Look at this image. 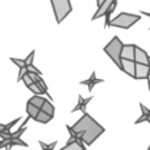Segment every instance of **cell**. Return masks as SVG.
Wrapping results in <instances>:
<instances>
[{
  "label": "cell",
  "mask_w": 150,
  "mask_h": 150,
  "mask_svg": "<svg viewBox=\"0 0 150 150\" xmlns=\"http://www.w3.org/2000/svg\"><path fill=\"white\" fill-rule=\"evenodd\" d=\"M71 129L75 136L83 142V145L87 146L92 145L93 141H96L104 133V128L87 112L83 113V116L71 127Z\"/></svg>",
  "instance_id": "obj_1"
},
{
  "label": "cell",
  "mask_w": 150,
  "mask_h": 150,
  "mask_svg": "<svg viewBox=\"0 0 150 150\" xmlns=\"http://www.w3.org/2000/svg\"><path fill=\"white\" fill-rule=\"evenodd\" d=\"M141 17L138 15H132V13H120L119 16L113 18V20L108 21L109 26H116V28H122V29H129L133 26L137 21H140Z\"/></svg>",
  "instance_id": "obj_2"
},
{
  "label": "cell",
  "mask_w": 150,
  "mask_h": 150,
  "mask_svg": "<svg viewBox=\"0 0 150 150\" xmlns=\"http://www.w3.org/2000/svg\"><path fill=\"white\" fill-rule=\"evenodd\" d=\"M53 7V12H54L55 20L57 23H62L66 17L71 13V3L70 0H50Z\"/></svg>",
  "instance_id": "obj_3"
},
{
  "label": "cell",
  "mask_w": 150,
  "mask_h": 150,
  "mask_svg": "<svg viewBox=\"0 0 150 150\" xmlns=\"http://www.w3.org/2000/svg\"><path fill=\"white\" fill-rule=\"evenodd\" d=\"M122 45L124 44H122V41L119 38V37H113L112 41L104 47V52L107 53V55H108V57L115 62V65L119 66V67H120V61H121L120 53H121Z\"/></svg>",
  "instance_id": "obj_4"
},
{
  "label": "cell",
  "mask_w": 150,
  "mask_h": 150,
  "mask_svg": "<svg viewBox=\"0 0 150 150\" xmlns=\"http://www.w3.org/2000/svg\"><path fill=\"white\" fill-rule=\"evenodd\" d=\"M116 1H117V0H104L103 4H101L100 7L98 8L96 13L93 15L92 20H96V18L103 17V16H107V18H108L109 15H111V13L115 11V7H116Z\"/></svg>",
  "instance_id": "obj_5"
},
{
  "label": "cell",
  "mask_w": 150,
  "mask_h": 150,
  "mask_svg": "<svg viewBox=\"0 0 150 150\" xmlns=\"http://www.w3.org/2000/svg\"><path fill=\"white\" fill-rule=\"evenodd\" d=\"M133 61H134L136 63H140V65H148V66L150 65L149 55L146 54L145 50L138 46L134 47V58H133Z\"/></svg>",
  "instance_id": "obj_6"
},
{
  "label": "cell",
  "mask_w": 150,
  "mask_h": 150,
  "mask_svg": "<svg viewBox=\"0 0 150 150\" xmlns=\"http://www.w3.org/2000/svg\"><path fill=\"white\" fill-rule=\"evenodd\" d=\"M150 73V66L136 63L134 66V78L136 79H148Z\"/></svg>",
  "instance_id": "obj_7"
},
{
  "label": "cell",
  "mask_w": 150,
  "mask_h": 150,
  "mask_svg": "<svg viewBox=\"0 0 150 150\" xmlns=\"http://www.w3.org/2000/svg\"><path fill=\"white\" fill-rule=\"evenodd\" d=\"M134 66H136L134 61H128V59L120 61V69L132 78H134Z\"/></svg>",
  "instance_id": "obj_8"
},
{
  "label": "cell",
  "mask_w": 150,
  "mask_h": 150,
  "mask_svg": "<svg viewBox=\"0 0 150 150\" xmlns=\"http://www.w3.org/2000/svg\"><path fill=\"white\" fill-rule=\"evenodd\" d=\"M134 47H136V45H122L120 58L121 59L133 61V58H134Z\"/></svg>",
  "instance_id": "obj_9"
},
{
  "label": "cell",
  "mask_w": 150,
  "mask_h": 150,
  "mask_svg": "<svg viewBox=\"0 0 150 150\" xmlns=\"http://www.w3.org/2000/svg\"><path fill=\"white\" fill-rule=\"evenodd\" d=\"M92 100V98H87L84 99L83 96L79 95V98H78V104L74 107V109H71V112H76V111H82L83 113H86V107H87V104L90 103V101Z\"/></svg>",
  "instance_id": "obj_10"
},
{
  "label": "cell",
  "mask_w": 150,
  "mask_h": 150,
  "mask_svg": "<svg viewBox=\"0 0 150 150\" xmlns=\"http://www.w3.org/2000/svg\"><path fill=\"white\" fill-rule=\"evenodd\" d=\"M103 82H104L103 79H98V78H96V75H95V73H92V74H91V76L88 78L87 80H82V82H80V84H86L88 87V91H92L93 90V86L98 84V83H103Z\"/></svg>",
  "instance_id": "obj_11"
},
{
  "label": "cell",
  "mask_w": 150,
  "mask_h": 150,
  "mask_svg": "<svg viewBox=\"0 0 150 150\" xmlns=\"http://www.w3.org/2000/svg\"><path fill=\"white\" fill-rule=\"evenodd\" d=\"M18 120H21L20 117L18 119H15L13 121L8 122V124H0V133H4V134H11V129H12L13 125H16L18 122Z\"/></svg>",
  "instance_id": "obj_12"
},
{
  "label": "cell",
  "mask_w": 150,
  "mask_h": 150,
  "mask_svg": "<svg viewBox=\"0 0 150 150\" xmlns=\"http://www.w3.org/2000/svg\"><path fill=\"white\" fill-rule=\"evenodd\" d=\"M61 150H86V146L83 145V142L78 138L75 142L70 144V145H66L63 148H61Z\"/></svg>",
  "instance_id": "obj_13"
},
{
  "label": "cell",
  "mask_w": 150,
  "mask_h": 150,
  "mask_svg": "<svg viewBox=\"0 0 150 150\" xmlns=\"http://www.w3.org/2000/svg\"><path fill=\"white\" fill-rule=\"evenodd\" d=\"M40 111H42L44 113L49 115L50 117L54 116V107H53V104L50 103L49 100H45L44 101V104H42V107L40 108Z\"/></svg>",
  "instance_id": "obj_14"
},
{
  "label": "cell",
  "mask_w": 150,
  "mask_h": 150,
  "mask_svg": "<svg viewBox=\"0 0 150 150\" xmlns=\"http://www.w3.org/2000/svg\"><path fill=\"white\" fill-rule=\"evenodd\" d=\"M45 100H46V99H45L44 96H41V95H34L33 98L29 99L28 103H29V104H32V105H34L36 108H38V109H40V108L42 107V104H44V101H45Z\"/></svg>",
  "instance_id": "obj_15"
},
{
  "label": "cell",
  "mask_w": 150,
  "mask_h": 150,
  "mask_svg": "<svg viewBox=\"0 0 150 150\" xmlns=\"http://www.w3.org/2000/svg\"><path fill=\"white\" fill-rule=\"evenodd\" d=\"M38 112H40V109L38 108H36L34 105H32V104H26V113H28V117L29 119H36V116L38 115Z\"/></svg>",
  "instance_id": "obj_16"
},
{
  "label": "cell",
  "mask_w": 150,
  "mask_h": 150,
  "mask_svg": "<svg viewBox=\"0 0 150 150\" xmlns=\"http://www.w3.org/2000/svg\"><path fill=\"white\" fill-rule=\"evenodd\" d=\"M52 119H53V117H50L49 115H46V113H44L42 111H40L38 115L36 116V119H34V120H36L37 122H41V124H47V122H49Z\"/></svg>",
  "instance_id": "obj_17"
},
{
  "label": "cell",
  "mask_w": 150,
  "mask_h": 150,
  "mask_svg": "<svg viewBox=\"0 0 150 150\" xmlns=\"http://www.w3.org/2000/svg\"><path fill=\"white\" fill-rule=\"evenodd\" d=\"M38 144H40V146H41L42 150H54L55 145H57V141H53L52 144H45L44 141L38 140Z\"/></svg>",
  "instance_id": "obj_18"
},
{
  "label": "cell",
  "mask_w": 150,
  "mask_h": 150,
  "mask_svg": "<svg viewBox=\"0 0 150 150\" xmlns=\"http://www.w3.org/2000/svg\"><path fill=\"white\" fill-rule=\"evenodd\" d=\"M11 145H12V148L13 146H24V148H28V144L26 142H24L21 138H11Z\"/></svg>",
  "instance_id": "obj_19"
},
{
  "label": "cell",
  "mask_w": 150,
  "mask_h": 150,
  "mask_svg": "<svg viewBox=\"0 0 150 150\" xmlns=\"http://www.w3.org/2000/svg\"><path fill=\"white\" fill-rule=\"evenodd\" d=\"M28 88H29V90H30L33 93H36V95H41V93H44V92H42V90L36 84V83H32L30 86H28Z\"/></svg>",
  "instance_id": "obj_20"
},
{
  "label": "cell",
  "mask_w": 150,
  "mask_h": 150,
  "mask_svg": "<svg viewBox=\"0 0 150 150\" xmlns=\"http://www.w3.org/2000/svg\"><path fill=\"white\" fill-rule=\"evenodd\" d=\"M33 59H34V50L28 55V57L25 58V59H24V63H25V66H32V65H33Z\"/></svg>",
  "instance_id": "obj_21"
},
{
  "label": "cell",
  "mask_w": 150,
  "mask_h": 150,
  "mask_svg": "<svg viewBox=\"0 0 150 150\" xmlns=\"http://www.w3.org/2000/svg\"><path fill=\"white\" fill-rule=\"evenodd\" d=\"M25 74H28V70H26V66H24V67H20V71H18V78H17V80L20 82L21 79H23V76Z\"/></svg>",
  "instance_id": "obj_22"
},
{
  "label": "cell",
  "mask_w": 150,
  "mask_h": 150,
  "mask_svg": "<svg viewBox=\"0 0 150 150\" xmlns=\"http://www.w3.org/2000/svg\"><path fill=\"white\" fill-rule=\"evenodd\" d=\"M11 61H12L15 65H17L18 67H24V66H25V63H24V59H18V58H11Z\"/></svg>",
  "instance_id": "obj_23"
},
{
  "label": "cell",
  "mask_w": 150,
  "mask_h": 150,
  "mask_svg": "<svg viewBox=\"0 0 150 150\" xmlns=\"http://www.w3.org/2000/svg\"><path fill=\"white\" fill-rule=\"evenodd\" d=\"M144 121H149L150 122V116H145V115H142L141 117H138V120H136L134 124L137 125V124H141V122H144Z\"/></svg>",
  "instance_id": "obj_24"
},
{
  "label": "cell",
  "mask_w": 150,
  "mask_h": 150,
  "mask_svg": "<svg viewBox=\"0 0 150 150\" xmlns=\"http://www.w3.org/2000/svg\"><path fill=\"white\" fill-rule=\"evenodd\" d=\"M21 80H24V83H25V86H26V87H28V86H30L32 83H34L33 80L30 79V76H29L28 74H25V75H24V76H23V79H21Z\"/></svg>",
  "instance_id": "obj_25"
},
{
  "label": "cell",
  "mask_w": 150,
  "mask_h": 150,
  "mask_svg": "<svg viewBox=\"0 0 150 150\" xmlns=\"http://www.w3.org/2000/svg\"><path fill=\"white\" fill-rule=\"evenodd\" d=\"M140 108H141V111H142V115H145V116H150V111L148 108H146L144 104H140Z\"/></svg>",
  "instance_id": "obj_26"
},
{
  "label": "cell",
  "mask_w": 150,
  "mask_h": 150,
  "mask_svg": "<svg viewBox=\"0 0 150 150\" xmlns=\"http://www.w3.org/2000/svg\"><path fill=\"white\" fill-rule=\"evenodd\" d=\"M103 1H104V0H96V3H98V8L100 7L101 4H103Z\"/></svg>",
  "instance_id": "obj_27"
},
{
  "label": "cell",
  "mask_w": 150,
  "mask_h": 150,
  "mask_svg": "<svg viewBox=\"0 0 150 150\" xmlns=\"http://www.w3.org/2000/svg\"><path fill=\"white\" fill-rule=\"evenodd\" d=\"M148 150H150V146H149V148H148Z\"/></svg>",
  "instance_id": "obj_28"
}]
</instances>
